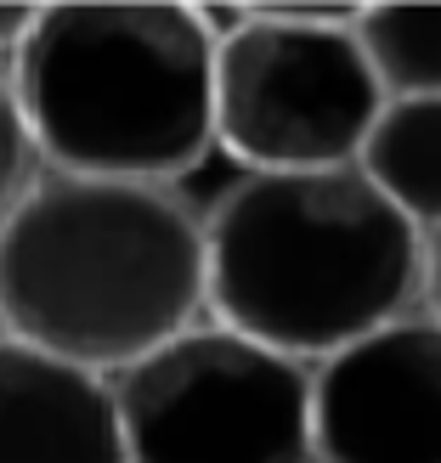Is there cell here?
I'll return each mask as SVG.
<instances>
[{
	"label": "cell",
	"mask_w": 441,
	"mask_h": 463,
	"mask_svg": "<svg viewBox=\"0 0 441 463\" xmlns=\"http://www.w3.org/2000/svg\"><path fill=\"white\" fill-rule=\"evenodd\" d=\"M40 175H45V158L34 147V130L23 119V108H17V90L6 80V68H0V226H6L17 203L40 187Z\"/></svg>",
	"instance_id": "30bf717a"
},
{
	"label": "cell",
	"mask_w": 441,
	"mask_h": 463,
	"mask_svg": "<svg viewBox=\"0 0 441 463\" xmlns=\"http://www.w3.org/2000/svg\"><path fill=\"white\" fill-rule=\"evenodd\" d=\"M6 80L52 175L176 187L216 153V40L198 6H34Z\"/></svg>",
	"instance_id": "3957f363"
},
{
	"label": "cell",
	"mask_w": 441,
	"mask_h": 463,
	"mask_svg": "<svg viewBox=\"0 0 441 463\" xmlns=\"http://www.w3.org/2000/svg\"><path fill=\"white\" fill-rule=\"evenodd\" d=\"M198 221L210 322L300 367L425 311V232L357 165L238 175Z\"/></svg>",
	"instance_id": "6da1fadb"
},
{
	"label": "cell",
	"mask_w": 441,
	"mask_h": 463,
	"mask_svg": "<svg viewBox=\"0 0 441 463\" xmlns=\"http://www.w3.org/2000/svg\"><path fill=\"white\" fill-rule=\"evenodd\" d=\"M351 34L385 102L441 97V6H362Z\"/></svg>",
	"instance_id": "9c48e42d"
},
{
	"label": "cell",
	"mask_w": 441,
	"mask_h": 463,
	"mask_svg": "<svg viewBox=\"0 0 441 463\" xmlns=\"http://www.w3.org/2000/svg\"><path fill=\"white\" fill-rule=\"evenodd\" d=\"M425 311L441 317V226L425 238Z\"/></svg>",
	"instance_id": "7c38bea8"
},
{
	"label": "cell",
	"mask_w": 441,
	"mask_h": 463,
	"mask_svg": "<svg viewBox=\"0 0 441 463\" xmlns=\"http://www.w3.org/2000/svg\"><path fill=\"white\" fill-rule=\"evenodd\" d=\"M29 23H34V6H0V68H12Z\"/></svg>",
	"instance_id": "8fae6325"
},
{
	"label": "cell",
	"mask_w": 441,
	"mask_h": 463,
	"mask_svg": "<svg viewBox=\"0 0 441 463\" xmlns=\"http://www.w3.org/2000/svg\"><path fill=\"white\" fill-rule=\"evenodd\" d=\"M198 23L216 40V147L238 175L357 165L385 97L351 12L198 6Z\"/></svg>",
	"instance_id": "277c9868"
},
{
	"label": "cell",
	"mask_w": 441,
	"mask_h": 463,
	"mask_svg": "<svg viewBox=\"0 0 441 463\" xmlns=\"http://www.w3.org/2000/svg\"><path fill=\"white\" fill-rule=\"evenodd\" d=\"M357 170L430 238L441 226V97L385 102Z\"/></svg>",
	"instance_id": "ba28073f"
},
{
	"label": "cell",
	"mask_w": 441,
	"mask_h": 463,
	"mask_svg": "<svg viewBox=\"0 0 441 463\" xmlns=\"http://www.w3.org/2000/svg\"><path fill=\"white\" fill-rule=\"evenodd\" d=\"M108 390L125 463H312V367L210 317Z\"/></svg>",
	"instance_id": "5b68a950"
},
{
	"label": "cell",
	"mask_w": 441,
	"mask_h": 463,
	"mask_svg": "<svg viewBox=\"0 0 441 463\" xmlns=\"http://www.w3.org/2000/svg\"><path fill=\"white\" fill-rule=\"evenodd\" d=\"M312 463H441V317L407 311L312 367Z\"/></svg>",
	"instance_id": "8992f818"
},
{
	"label": "cell",
	"mask_w": 441,
	"mask_h": 463,
	"mask_svg": "<svg viewBox=\"0 0 441 463\" xmlns=\"http://www.w3.org/2000/svg\"><path fill=\"white\" fill-rule=\"evenodd\" d=\"M204 221L176 187L40 175L0 226V334L113 379L204 322Z\"/></svg>",
	"instance_id": "7a4b0ae2"
},
{
	"label": "cell",
	"mask_w": 441,
	"mask_h": 463,
	"mask_svg": "<svg viewBox=\"0 0 441 463\" xmlns=\"http://www.w3.org/2000/svg\"><path fill=\"white\" fill-rule=\"evenodd\" d=\"M0 463H125L108 379L0 334Z\"/></svg>",
	"instance_id": "52a82bcc"
}]
</instances>
